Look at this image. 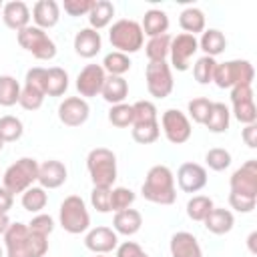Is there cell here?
Segmentation results:
<instances>
[{
    "label": "cell",
    "instance_id": "484cf974",
    "mask_svg": "<svg viewBox=\"0 0 257 257\" xmlns=\"http://www.w3.org/2000/svg\"><path fill=\"white\" fill-rule=\"evenodd\" d=\"M197 42H199V48L205 52V56H211V58H215L217 54H221L227 48V38L217 28L203 30V34H201V38Z\"/></svg>",
    "mask_w": 257,
    "mask_h": 257
},
{
    "label": "cell",
    "instance_id": "9f6ffc18",
    "mask_svg": "<svg viewBox=\"0 0 257 257\" xmlns=\"http://www.w3.org/2000/svg\"><path fill=\"white\" fill-rule=\"evenodd\" d=\"M255 239H257V233L253 231V233L249 235V239H247V245H249V251H251V253H257V249H255Z\"/></svg>",
    "mask_w": 257,
    "mask_h": 257
},
{
    "label": "cell",
    "instance_id": "94428289",
    "mask_svg": "<svg viewBox=\"0 0 257 257\" xmlns=\"http://www.w3.org/2000/svg\"><path fill=\"white\" fill-rule=\"evenodd\" d=\"M94 257H104V255H94Z\"/></svg>",
    "mask_w": 257,
    "mask_h": 257
},
{
    "label": "cell",
    "instance_id": "bcb514c9",
    "mask_svg": "<svg viewBox=\"0 0 257 257\" xmlns=\"http://www.w3.org/2000/svg\"><path fill=\"white\" fill-rule=\"evenodd\" d=\"M28 229L36 235H42V237H48L52 231H54V219L46 213H38L32 217V221L28 223Z\"/></svg>",
    "mask_w": 257,
    "mask_h": 257
},
{
    "label": "cell",
    "instance_id": "5b68a950",
    "mask_svg": "<svg viewBox=\"0 0 257 257\" xmlns=\"http://www.w3.org/2000/svg\"><path fill=\"white\" fill-rule=\"evenodd\" d=\"M58 221H60V227L70 235L84 233L90 227V215H88V209H86L84 201L78 195H68L60 203Z\"/></svg>",
    "mask_w": 257,
    "mask_h": 257
},
{
    "label": "cell",
    "instance_id": "4fadbf2b",
    "mask_svg": "<svg viewBox=\"0 0 257 257\" xmlns=\"http://www.w3.org/2000/svg\"><path fill=\"white\" fill-rule=\"evenodd\" d=\"M104 78H106V72L102 70L100 64H86L76 76V90L80 98H92L100 94Z\"/></svg>",
    "mask_w": 257,
    "mask_h": 257
},
{
    "label": "cell",
    "instance_id": "f6af8a7d",
    "mask_svg": "<svg viewBox=\"0 0 257 257\" xmlns=\"http://www.w3.org/2000/svg\"><path fill=\"white\" fill-rule=\"evenodd\" d=\"M211 104H213V102H211L209 98H205V96H199V98L189 100V104H187L189 116H191L197 124H205L207 114H209V110H211Z\"/></svg>",
    "mask_w": 257,
    "mask_h": 257
},
{
    "label": "cell",
    "instance_id": "ee69618b",
    "mask_svg": "<svg viewBox=\"0 0 257 257\" xmlns=\"http://www.w3.org/2000/svg\"><path fill=\"white\" fill-rule=\"evenodd\" d=\"M233 114L239 122L243 124H253L257 120V108H255V100H241V102H233Z\"/></svg>",
    "mask_w": 257,
    "mask_h": 257
},
{
    "label": "cell",
    "instance_id": "f35d334b",
    "mask_svg": "<svg viewBox=\"0 0 257 257\" xmlns=\"http://www.w3.org/2000/svg\"><path fill=\"white\" fill-rule=\"evenodd\" d=\"M131 135L133 139L139 143V145H151L159 139L161 135V126H159V120L157 122H143V124H133L131 128Z\"/></svg>",
    "mask_w": 257,
    "mask_h": 257
},
{
    "label": "cell",
    "instance_id": "680465c9",
    "mask_svg": "<svg viewBox=\"0 0 257 257\" xmlns=\"http://www.w3.org/2000/svg\"><path fill=\"white\" fill-rule=\"evenodd\" d=\"M2 149H4V141L0 139V151H2Z\"/></svg>",
    "mask_w": 257,
    "mask_h": 257
},
{
    "label": "cell",
    "instance_id": "44dd1931",
    "mask_svg": "<svg viewBox=\"0 0 257 257\" xmlns=\"http://www.w3.org/2000/svg\"><path fill=\"white\" fill-rule=\"evenodd\" d=\"M102 48V38L100 32L92 30V28H80L74 36V50L78 56L82 58H92L100 52Z\"/></svg>",
    "mask_w": 257,
    "mask_h": 257
},
{
    "label": "cell",
    "instance_id": "11a10c76",
    "mask_svg": "<svg viewBox=\"0 0 257 257\" xmlns=\"http://www.w3.org/2000/svg\"><path fill=\"white\" fill-rule=\"evenodd\" d=\"M8 227H10V219H8V213H0V235H4Z\"/></svg>",
    "mask_w": 257,
    "mask_h": 257
},
{
    "label": "cell",
    "instance_id": "ab89813d",
    "mask_svg": "<svg viewBox=\"0 0 257 257\" xmlns=\"http://www.w3.org/2000/svg\"><path fill=\"white\" fill-rule=\"evenodd\" d=\"M157 122V106L151 100H137L133 104V124Z\"/></svg>",
    "mask_w": 257,
    "mask_h": 257
},
{
    "label": "cell",
    "instance_id": "8992f818",
    "mask_svg": "<svg viewBox=\"0 0 257 257\" xmlns=\"http://www.w3.org/2000/svg\"><path fill=\"white\" fill-rule=\"evenodd\" d=\"M36 179H38V163L30 157H22L4 171L2 187L8 189L12 195H16V193H24L28 187H32V183Z\"/></svg>",
    "mask_w": 257,
    "mask_h": 257
},
{
    "label": "cell",
    "instance_id": "7c38bea8",
    "mask_svg": "<svg viewBox=\"0 0 257 257\" xmlns=\"http://www.w3.org/2000/svg\"><path fill=\"white\" fill-rule=\"evenodd\" d=\"M229 187H231V193H239V195H247V197L257 199V161L251 159V161L243 163L231 175Z\"/></svg>",
    "mask_w": 257,
    "mask_h": 257
},
{
    "label": "cell",
    "instance_id": "816d5d0a",
    "mask_svg": "<svg viewBox=\"0 0 257 257\" xmlns=\"http://www.w3.org/2000/svg\"><path fill=\"white\" fill-rule=\"evenodd\" d=\"M116 257H149V253L135 241H124L116 247Z\"/></svg>",
    "mask_w": 257,
    "mask_h": 257
},
{
    "label": "cell",
    "instance_id": "603a6c76",
    "mask_svg": "<svg viewBox=\"0 0 257 257\" xmlns=\"http://www.w3.org/2000/svg\"><path fill=\"white\" fill-rule=\"evenodd\" d=\"M143 225V215L137 211V209H124V211H118L114 213V219H112V229L116 235H135Z\"/></svg>",
    "mask_w": 257,
    "mask_h": 257
},
{
    "label": "cell",
    "instance_id": "30bf717a",
    "mask_svg": "<svg viewBox=\"0 0 257 257\" xmlns=\"http://www.w3.org/2000/svg\"><path fill=\"white\" fill-rule=\"evenodd\" d=\"M159 126L163 128L165 137L169 143L173 145H183L191 139V122H189V116L177 108H169L163 112L161 116V122Z\"/></svg>",
    "mask_w": 257,
    "mask_h": 257
},
{
    "label": "cell",
    "instance_id": "e575fe53",
    "mask_svg": "<svg viewBox=\"0 0 257 257\" xmlns=\"http://www.w3.org/2000/svg\"><path fill=\"white\" fill-rule=\"evenodd\" d=\"M213 207L215 205H213V199L211 197H207V195H195L187 203V215H189V219L203 223L205 217L211 213Z\"/></svg>",
    "mask_w": 257,
    "mask_h": 257
},
{
    "label": "cell",
    "instance_id": "4316f807",
    "mask_svg": "<svg viewBox=\"0 0 257 257\" xmlns=\"http://www.w3.org/2000/svg\"><path fill=\"white\" fill-rule=\"evenodd\" d=\"M112 16H114V6H112V2H108V0H96V2L92 4L90 12H88V24H90L92 30L98 32L100 28H104V26L110 24Z\"/></svg>",
    "mask_w": 257,
    "mask_h": 257
},
{
    "label": "cell",
    "instance_id": "7a4b0ae2",
    "mask_svg": "<svg viewBox=\"0 0 257 257\" xmlns=\"http://www.w3.org/2000/svg\"><path fill=\"white\" fill-rule=\"evenodd\" d=\"M141 193L147 201L157 205H173L177 201L175 175L167 165H155L149 169Z\"/></svg>",
    "mask_w": 257,
    "mask_h": 257
},
{
    "label": "cell",
    "instance_id": "277c9868",
    "mask_svg": "<svg viewBox=\"0 0 257 257\" xmlns=\"http://www.w3.org/2000/svg\"><path fill=\"white\" fill-rule=\"evenodd\" d=\"M108 40H110L112 48H116V52H122L128 56V54L139 52L143 48L145 34H143V28L137 20L120 18L110 26Z\"/></svg>",
    "mask_w": 257,
    "mask_h": 257
},
{
    "label": "cell",
    "instance_id": "3957f363",
    "mask_svg": "<svg viewBox=\"0 0 257 257\" xmlns=\"http://www.w3.org/2000/svg\"><path fill=\"white\" fill-rule=\"evenodd\" d=\"M86 169L94 187L112 189L116 181V157L106 147H96L86 157Z\"/></svg>",
    "mask_w": 257,
    "mask_h": 257
},
{
    "label": "cell",
    "instance_id": "b9f144b4",
    "mask_svg": "<svg viewBox=\"0 0 257 257\" xmlns=\"http://www.w3.org/2000/svg\"><path fill=\"white\" fill-rule=\"evenodd\" d=\"M135 203V193L126 187H114L110 189V211L118 213L124 209H131V205Z\"/></svg>",
    "mask_w": 257,
    "mask_h": 257
},
{
    "label": "cell",
    "instance_id": "83f0119b",
    "mask_svg": "<svg viewBox=\"0 0 257 257\" xmlns=\"http://www.w3.org/2000/svg\"><path fill=\"white\" fill-rule=\"evenodd\" d=\"M229 120H231L229 108H227L223 102H213V104H211V110H209V114H207L205 126H207L211 133H225V131L229 128Z\"/></svg>",
    "mask_w": 257,
    "mask_h": 257
},
{
    "label": "cell",
    "instance_id": "681fc988",
    "mask_svg": "<svg viewBox=\"0 0 257 257\" xmlns=\"http://www.w3.org/2000/svg\"><path fill=\"white\" fill-rule=\"evenodd\" d=\"M257 199L255 197H247V195H239V193H229V205L231 209L239 211V213H251L255 209Z\"/></svg>",
    "mask_w": 257,
    "mask_h": 257
},
{
    "label": "cell",
    "instance_id": "f5cc1de1",
    "mask_svg": "<svg viewBox=\"0 0 257 257\" xmlns=\"http://www.w3.org/2000/svg\"><path fill=\"white\" fill-rule=\"evenodd\" d=\"M241 137H243V141H245V145H247L249 149H255V147H257V124H255V122H253V124H245Z\"/></svg>",
    "mask_w": 257,
    "mask_h": 257
},
{
    "label": "cell",
    "instance_id": "7402d4cb",
    "mask_svg": "<svg viewBox=\"0 0 257 257\" xmlns=\"http://www.w3.org/2000/svg\"><path fill=\"white\" fill-rule=\"evenodd\" d=\"M205 229L213 235H225L233 229L235 225V217L229 209H221V207H213L211 213L205 217Z\"/></svg>",
    "mask_w": 257,
    "mask_h": 257
},
{
    "label": "cell",
    "instance_id": "6f0895ef",
    "mask_svg": "<svg viewBox=\"0 0 257 257\" xmlns=\"http://www.w3.org/2000/svg\"><path fill=\"white\" fill-rule=\"evenodd\" d=\"M2 8H4V2L0 0V18H2Z\"/></svg>",
    "mask_w": 257,
    "mask_h": 257
},
{
    "label": "cell",
    "instance_id": "1f68e13d",
    "mask_svg": "<svg viewBox=\"0 0 257 257\" xmlns=\"http://www.w3.org/2000/svg\"><path fill=\"white\" fill-rule=\"evenodd\" d=\"M131 58L126 56V54H122V52H116V50H112V52H108L106 56H104V60H102V70L104 72H108V76H122L124 72H128L131 70Z\"/></svg>",
    "mask_w": 257,
    "mask_h": 257
},
{
    "label": "cell",
    "instance_id": "d590c367",
    "mask_svg": "<svg viewBox=\"0 0 257 257\" xmlns=\"http://www.w3.org/2000/svg\"><path fill=\"white\" fill-rule=\"evenodd\" d=\"M24 133V126H22V120L18 116H12V114H4L0 116V139L4 143H14L22 137Z\"/></svg>",
    "mask_w": 257,
    "mask_h": 257
},
{
    "label": "cell",
    "instance_id": "ac0fdd59",
    "mask_svg": "<svg viewBox=\"0 0 257 257\" xmlns=\"http://www.w3.org/2000/svg\"><path fill=\"white\" fill-rule=\"evenodd\" d=\"M171 257H203V249L197 237L189 231H177L169 243Z\"/></svg>",
    "mask_w": 257,
    "mask_h": 257
},
{
    "label": "cell",
    "instance_id": "7bdbcfd3",
    "mask_svg": "<svg viewBox=\"0 0 257 257\" xmlns=\"http://www.w3.org/2000/svg\"><path fill=\"white\" fill-rule=\"evenodd\" d=\"M44 92H40V90H36V88H32V86H22V90H20V98H18V104L24 108V110H38L40 106H42V102H44Z\"/></svg>",
    "mask_w": 257,
    "mask_h": 257
},
{
    "label": "cell",
    "instance_id": "f1b7e54d",
    "mask_svg": "<svg viewBox=\"0 0 257 257\" xmlns=\"http://www.w3.org/2000/svg\"><path fill=\"white\" fill-rule=\"evenodd\" d=\"M68 88V72L60 66L46 68V96H62Z\"/></svg>",
    "mask_w": 257,
    "mask_h": 257
},
{
    "label": "cell",
    "instance_id": "52a82bcc",
    "mask_svg": "<svg viewBox=\"0 0 257 257\" xmlns=\"http://www.w3.org/2000/svg\"><path fill=\"white\" fill-rule=\"evenodd\" d=\"M16 40H18V44L24 50H28L38 60H52L56 56V44H54V40L42 28H38V26L28 24L26 28L18 30L16 32Z\"/></svg>",
    "mask_w": 257,
    "mask_h": 257
},
{
    "label": "cell",
    "instance_id": "60d3db41",
    "mask_svg": "<svg viewBox=\"0 0 257 257\" xmlns=\"http://www.w3.org/2000/svg\"><path fill=\"white\" fill-rule=\"evenodd\" d=\"M205 163L211 171H225L231 165V153L227 149H221V147L209 149L205 155Z\"/></svg>",
    "mask_w": 257,
    "mask_h": 257
},
{
    "label": "cell",
    "instance_id": "9c48e42d",
    "mask_svg": "<svg viewBox=\"0 0 257 257\" xmlns=\"http://www.w3.org/2000/svg\"><path fill=\"white\" fill-rule=\"evenodd\" d=\"M145 80H147V90L155 98H167L173 92V72L167 60L161 62H149L145 68Z\"/></svg>",
    "mask_w": 257,
    "mask_h": 257
},
{
    "label": "cell",
    "instance_id": "9a60e30c",
    "mask_svg": "<svg viewBox=\"0 0 257 257\" xmlns=\"http://www.w3.org/2000/svg\"><path fill=\"white\" fill-rule=\"evenodd\" d=\"M84 247L94 255H106L118 247V235L110 227H94L86 233Z\"/></svg>",
    "mask_w": 257,
    "mask_h": 257
},
{
    "label": "cell",
    "instance_id": "8d00e7d4",
    "mask_svg": "<svg viewBox=\"0 0 257 257\" xmlns=\"http://www.w3.org/2000/svg\"><path fill=\"white\" fill-rule=\"evenodd\" d=\"M217 68V60L211 56H201L197 58V62L193 64V76L199 84H209L213 82V74Z\"/></svg>",
    "mask_w": 257,
    "mask_h": 257
},
{
    "label": "cell",
    "instance_id": "7dc6e473",
    "mask_svg": "<svg viewBox=\"0 0 257 257\" xmlns=\"http://www.w3.org/2000/svg\"><path fill=\"white\" fill-rule=\"evenodd\" d=\"M90 203H92V207L98 213H108L110 211V189H106V187H92Z\"/></svg>",
    "mask_w": 257,
    "mask_h": 257
},
{
    "label": "cell",
    "instance_id": "d6a6232c",
    "mask_svg": "<svg viewBox=\"0 0 257 257\" xmlns=\"http://www.w3.org/2000/svg\"><path fill=\"white\" fill-rule=\"evenodd\" d=\"M20 90L22 86L18 84L14 76L2 74L0 76V106H14L20 98Z\"/></svg>",
    "mask_w": 257,
    "mask_h": 257
},
{
    "label": "cell",
    "instance_id": "2e32d148",
    "mask_svg": "<svg viewBox=\"0 0 257 257\" xmlns=\"http://www.w3.org/2000/svg\"><path fill=\"white\" fill-rule=\"evenodd\" d=\"M177 183L185 193H199L207 185V171L199 163H183L177 171Z\"/></svg>",
    "mask_w": 257,
    "mask_h": 257
},
{
    "label": "cell",
    "instance_id": "4dcf8cb0",
    "mask_svg": "<svg viewBox=\"0 0 257 257\" xmlns=\"http://www.w3.org/2000/svg\"><path fill=\"white\" fill-rule=\"evenodd\" d=\"M169 48H171V34L167 32V34L149 38V42L145 44V54L149 62H161L169 56Z\"/></svg>",
    "mask_w": 257,
    "mask_h": 257
},
{
    "label": "cell",
    "instance_id": "f546056e",
    "mask_svg": "<svg viewBox=\"0 0 257 257\" xmlns=\"http://www.w3.org/2000/svg\"><path fill=\"white\" fill-rule=\"evenodd\" d=\"M179 26L187 32V34H197V32H203L205 30V14L203 10L195 8V6H189L185 8L181 14H179Z\"/></svg>",
    "mask_w": 257,
    "mask_h": 257
},
{
    "label": "cell",
    "instance_id": "74e56055",
    "mask_svg": "<svg viewBox=\"0 0 257 257\" xmlns=\"http://www.w3.org/2000/svg\"><path fill=\"white\" fill-rule=\"evenodd\" d=\"M108 122L116 128L133 126V104H126V102L112 104L108 110Z\"/></svg>",
    "mask_w": 257,
    "mask_h": 257
},
{
    "label": "cell",
    "instance_id": "ba28073f",
    "mask_svg": "<svg viewBox=\"0 0 257 257\" xmlns=\"http://www.w3.org/2000/svg\"><path fill=\"white\" fill-rule=\"evenodd\" d=\"M255 78L253 64L249 60H227V62H217L213 82L219 88H233L237 84H251Z\"/></svg>",
    "mask_w": 257,
    "mask_h": 257
},
{
    "label": "cell",
    "instance_id": "db71d44e",
    "mask_svg": "<svg viewBox=\"0 0 257 257\" xmlns=\"http://www.w3.org/2000/svg\"><path fill=\"white\" fill-rule=\"evenodd\" d=\"M12 203H14V195L8 189L0 187V213H8L12 209Z\"/></svg>",
    "mask_w": 257,
    "mask_h": 257
},
{
    "label": "cell",
    "instance_id": "d4e9b609",
    "mask_svg": "<svg viewBox=\"0 0 257 257\" xmlns=\"http://www.w3.org/2000/svg\"><path fill=\"white\" fill-rule=\"evenodd\" d=\"M100 94L108 104H120L128 94V82L122 76H106Z\"/></svg>",
    "mask_w": 257,
    "mask_h": 257
},
{
    "label": "cell",
    "instance_id": "91938a15",
    "mask_svg": "<svg viewBox=\"0 0 257 257\" xmlns=\"http://www.w3.org/2000/svg\"><path fill=\"white\" fill-rule=\"evenodd\" d=\"M0 257H4V249L2 247H0Z\"/></svg>",
    "mask_w": 257,
    "mask_h": 257
},
{
    "label": "cell",
    "instance_id": "e0dca14e",
    "mask_svg": "<svg viewBox=\"0 0 257 257\" xmlns=\"http://www.w3.org/2000/svg\"><path fill=\"white\" fill-rule=\"evenodd\" d=\"M66 167L60 161H44L38 165V183L42 189H58L60 185L66 183Z\"/></svg>",
    "mask_w": 257,
    "mask_h": 257
},
{
    "label": "cell",
    "instance_id": "c3c4849f",
    "mask_svg": "<svg viewBox=\"0 0 257 257\" xmlns=\"http://www.w3.org/2000/svg\"><path fill=\"white\" fill-rule=\"evenodd\" d=\"M26 86H32L40 92L46 94V68L42 66H32L30 70H26V78H24Z\"/></svg>",
    "mask_w": 257,
    "mask_h": 257
},
{
    "label": "cell",
    "instance_id": "8fae6325",
    "mask_svg": "<svg viewBox=\"0 0 257 257\" xmlns=\"http://www.w3.org/2000/svg\"><path fill=\"white\" fill-rule=\"evenodd\" d=\"M197 50H199V42L193 34H187V32L177 34L175 38H171V48H169L171 64L169 66L177 68L179 72H185Z\"/></svg>",
    "mask_w": 257,
    "mask_h": 257
},
{
    "label": "cell",
    "instance_id": "6da1fadb",
    "mask_svg": "<svg viewBox=\"0 0 257 257\" xmlns=\"http://www.w3.org/2000/svg\"><path fill=\"white\" fill-rule=\"evenodd\" d=\"M6 257H44L48 251V237L36 235L26 223H10L4 233Z\"/></svg>",
    "mask_w": 257,
    "mask_h": 257
},
{
    "label": "cell",
    "instance_id": "ffe728a7",
    "mask_svg": "<svg viewBox=\"0 0 257 257\" xmlns=\"http://www.w3.org/2000/svg\"><path fill=\"white\" fill-rule=\"evenodd\" d=\"M58 18H60V6L58 2L54 0H38L34 6H32V20H34V26L46 30V28H52L58 24Z\"/></svg>",
    "mask_w": 257,
    "mask_h": 257
},
{
    "label": "cell",
    "instance_id": "cb8c5ba5",
    "mask_svg": "<svg viewBox=\"0 0 257 257\" xmlns=\"http://www.w3.org/2000/svg\"><path fill=\"white\" fill-rule=\"evenodd\" d=\"M141 28H143V34H147V36H151V38H153V36L167 34V30H169V16H167V12L161 10V8H151V10H147L145 16H143Z\"/></svg>",
    "mask_w": 257,
    "mask_h": 257
},
{
    "label": "cell",
    "instance_id": "5bb4252c",
    "mask_svg": "<svg viewBox=\"0 0 257 257\" xmlns=\"http://www.w3.org/2000/svg\"><path fill=\"white\" fill-rule=\"evenodd\" d=\"M88 114H90V106L80 96H68L58 106V118L66 126H80V124H84Z\"/></svg>",
    "mask_w": 257,
    "mask_h": 257
},
{
    "label": "cell",
    "instance_id": "836d02e7",
    "mask_svg": "<svg viewBox=\"0 0 257 257\" xmlns=\"http://www.w3.org/2000/svg\"><path fill=\"white\" fill-rule=\"evenodd\" d=\"M48 203V195H46V189L42 187H28L24 193H22V207L28 211V213H40Z\"/></svg>",
    "mask_w": 257,
    "mask_h": 257
},
{
    "label": "cell",
    "instance_id": "d6986e66",
    "mask_svg": "<svg viewBox=\"0 0 257 257\" xmlns=\"http://www.w3.org/2000/svg\"><path fill=\"white\" fill-rule=\"evenodd\" d=\"M2 20L12 30H22L30 24V10L22 0H10L2 8Z\"/></svg>",
    "mask_w": 257,
    "mask_h": 257
},
{
    "label": "cell",
    "instance_id": "f907efd6",
    "mask_svg": "<svg viewBox=\"0 0 257 257\" xmlns=\"http://www.w3.org/2000/svg\"><path fill=\"white\" fill-rule=\"evenodd\" d=\"M92 4H94L92 0H64L62 8L68 16H84L90 12Z\"/></svg>",
    "mask_w": 257,
    "mask_h": 257
}]
</instances>
